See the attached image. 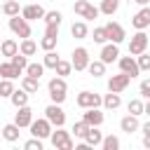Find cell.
<instances>
[{
  "label": "cell",
  "mask_w": 150,
  "mask_h": 150,
  "mask_svg": "<svg viewBox=\"0 0 150 150\" xmlns=\"http://www.w3.org/2000/svg\"><path fill=\"white\" fill-rule=\"evenodd\" d=\"M47 89H49V98H52V103H63L66 101V91H68V84H66V77H61V75H56V77H52L49 82H47Z\"/></svg>",
  "instance_id": "obj_1"
},
{
  "label": "cell",
  "mask_w": 150,
  "mask_h": 150,
  "mask_svg": "<svg viewBox=\"0 0 150 150\" xmlns=\"http://www.w3.org/2000/svg\"><path fill=\"white\" fill-rule=\"evenodd\" d=\"M52 145L56 150H73V138H70V131H66L63 127H56V131H52L49 136Z\"/></svg>",
  "instance_id": "obj_2"
},
{
  "label": "cell",
  "mask_w": 150,
  "mask_h": 150,
  "mask_svg": "<svg viewBox=\"0 0 150 150\" xmlns=\"http://www.w3.org/2000/svg\"><path fill=\"white\" fill-rule=\"evenodd\" d=\"M73 12L75 14H80L82 19H87V21H94L98 14H101V9L98 7H94L91 2H87V0H77L75 5H73Z\"/></svg>",
  "instance_id": "obj_3"
},
{
  "label": "cell",
  "mask_w": 150,
  "mask_h": 150,
  "mask_svg": "<svg viewBox=\"0 0 150 150\" xmlns=\"http://www.w3.org/2000/svg\"><path fill=\"white\" fill-rule=\"evenodd\" d=\"M9 30L14 33V35H19L21 40L23 38H30V23H28V19H23V16H9Z\"/></svg>",
  "instance_id": "obj_4"
},
{
  "label": "cell",
  "mask_w": 150,
  "mask_h": 150,
  "mask_svg": "<svg viewBox=\"0 0 150 150\" xmlns=\"http://www.w3.org/2000/svg\"><path fill=\"white\" fill-rule=\"evenodd\" d=\"M45 117L52 122V127H63L66 124V112H63L61 103H49L45 108Z\"/></svg>",
  "instance_id": "obj_5"
},
{
  "label": "cell",
  "mask_w": 150,
  "mask_h": 150,
  "mask_svg": "<svg viewBox=\"0 0 150 150\" xmlns=\"http://www.w3.org/2000/svg\"><path fill=\"white\" fill-rule=\"evenodd\" d=\"M75 103L84 110V108H98V105H103V98L98 96V94H94V91H80L77 94V98H75Z\"/></svg>",
  "instance_id": "obj_6"
},
{
  "label": "cell",
  "mask_w": 150,
  "mask_h": 150,
  "mask_svg": "<svg viewBox=\"0 0 150 150\" xmlns=\"http://www.w3.org/2000/svg\"><path fill=\"white\" fill-rule=\"evenodd\" d=\"M28 129H30V134H33V136H38V138H42V141L52 136V122H49L47 117H40V120H33Z\"/></svg>",
  "instance_id": "obj_7"
},
{
  "label": "cell",
  "mask_w": 150,
  "mask_h": 150,
  "mask_svg": "<svg viewBox=\"0 0 150 150\" xmlns=\"http://www.w3.org/2000/svg\"><path fill=\"white\" fill-rule=\"evenodd\" d=\"M148 35L143 33V30H136V35L131 38V42H129V54L131 56H138V54H143L145 52V47H148Z\"/></svg>",
  "instance_id": "obj_8"
},
{
  "label": "cell",
  "mask_w": 150,
  "mask_h": 150,
  "mask_svg": "<svg viewBox=\"0 0 150 150\" xmlns=\"http://www.w3.org/2000/svg\"><path fill=\"white\" fill-rule=\"evenodd\" d=\"M131 26H134L136 30H145V28H150V7H148V5H143V7L134 14Z\"/></svg>",
  "instance_id": "obj_9"
},
{
  "label": "cell",
  "mask_w": 150,
  "mask_h": 150,
  "mask_svg": "<svg viewBox=\"0 0 150 150\" xmlns=\"http://www.w3.org/2000/svg\"><path fill=\"white\" fill-rule=\"evenodd\" d=\"M129 82H131V75H127V73L112 75V77L108 80V91H117V94H122V91L129 87Z\"/></svg>",
  "instance_id": "obj_10"
},
{
  "label": "cell",
  "mask_w": 150,
  "mask_h": 150,
  "mask_svg": "<svg viewBox=\"0 0 150 150\" xmlns=\"http://www.w3.org/2000/svg\"><path fill=\"white\" fill-rule=\"evenodd\" d=\"M70 63H73L75 70H87V66H89V52H87L84 47H77V49L73 52Z\"/></svg>",
  "instance_id": "obj_11"
},
{
  "label": "cell",
  "mask_w": 150,
  "mask_h": 150,
  "mask_svg": "<svg viewBox=\"0 0 150 150\" xmlns=\"http://www.w3.org/2000/svg\"><path fill=\"white\" fill-rule=\"evenodd\" d=\"M105 30H108V40H110V42H117V45H120V42L127 38L124 28H122L117 21H108V23H105Z\"/></svg>",
  "instance_id": "obj_12"
},
{
  "label": "cell",
  "mask_w": 150,
  "mask_h": 150,
  "mask_svg": "<svg viewBox=\"0 0 150 150\" xmlns=\"http://www.w3.org/2000/svg\"><path fill=\"white\" fill-rule=\"evenodd\" d=\"M101 61H103L105 66L112 63V61H120V47H117V42L103 45V49H101Z\"/></svg>",
  "instance_id": "obj_13"
},
{
  "label": "cell",
  "mask_w": 150,
  "mask_h": 150,
  "mask_svg": "<svg viewBox=\"0 0 150 150\" xmlns=\"http://www.w3.org/2000/svg\"><path fill=\"white\" fill-rule=\"evenodd\" d=\"M120 70H122V73H127V75H131V80L141 73L138 61H136L134 56H122V59H120Z\"/></svg>",
  "instance_id": "obj_14"
},
{
  "label": "cell",
  "mask_w": 150,
  "mask_h": 150,
  "mask_svg": "<svg viewBox=\"0 0 150 150\" xmlns=\"http://www.w3.org/2000/svg\"><path fill=\"white\" fill-rule=\"evenodd\" d=\"M14 122H16L21 129H23V127H30V122H33V110H30V105H21V108H16Z\"/></svg>",
  "instance_id": "obj_15"
},
{
  "label": "cell",
  "mask_w": 150,
  "mask_h": 150,
  "mask_svg": "<svg viewBox=\"0 0 150 150\" xmlns=\"http://www.w3.org/2000/svg\"><path fill=\"white\" fill-rule=\"evenodd\" d=\"M82 120H84L89 127H101V124H103V112H101L98 108H84Z\"/></svg>",
  "instance_id": "obj_16"
},
{
  "label": "cell",
  "mask_w": 150,
  "mask_h": 150,
  "mask_svg": "<svg viewBox=\"0 0 150 150\" xmlns=\"http://www.w3.org/2000/svg\"><path fill=\"white\" fill-rule=\"evenodd\" d=\"M120 129L124 131V134H134V131H138L141 129V124H138V115H124L122 120H120Z\"/></svg>",
  "instance_id": "obj_17"
},
{
  "label": "cell",
  "mask_w": 150,
  "mask_h": 150,
  "mask_svg": "<svg viewBox=\"0 0 150 150\" xmlns=\"http://www.w3.org/2000/svg\"><path fill=\"white\" fill-rule=\"evenodd\" d=\"M21 16L28 19V21H35V19H45V7L42 5H26L21 9Z\"/></svg>",
  "instance_id": "obj_18"
},
{
  "label": "cell",
  "mask_w": 150,
  "mask_h": 150,
  "mask_svg": "<svg viewBox=\"0 0 150 150\" xmlns=\"http://www.w3.org/2000/svg\"><path fill=\"white\" fill-rule=\"evenodd\" d=\"M87 145H91V148H96V145H101L103 143V134L98 131V127H89V131L84 134V138H82Z\"/></svg>",
  "instance_id": "obj_19"
},
{
  "label": "cell",
  "mask_w": 150,
  "mask_h": 150,
  "mask_svg": "<svg viewBox=\"0 0 150 150\" xmlns=\"http://www.w3.org/2000/svg\"><path fill=\"white\" fill-rule=\"evenodd\" d=\"M28 96H30V94L21 87V89H14V91H12L9 101H12V105H14V108H21V105H28Z\"/></svg>",
  "instance_id": "obj_20"
},
{
  "label": "cell",
  "mask_w": 150,
  "mask_h": 150,
  "mask_svg": "<svg viewBox=\"0 0 150 150\" xmlns=\"http://www.w3.org/2000/svg\"><path fill=\"white\" fill-rule=\"evenodd\" d=\"M19 129H21V127H19L16 122H12V124H5V127H2V138H5V141H9V143L19 141V134H21Z\"/></svg>",
  "instance_id": "obj_21"
},
{
  "label": "cell",
  "mask_w": 150,
  "mask_h": 150,
  "mask_svg": "<svg viewBox=\"0 0 150 150\" xmlns=\"http://www.w3.org/2000/svg\"><path fill=\"white\" fill-rule=\"evenodd\" d=\"M70 35H73V38H77V40H84V38L89 35L87 23H84V21H75V23L70 26Z\"/></svg>",
  "instance_id": "obj_22"
},
{
  "label": "cell",
  "mask_w": 150,
  "mask_h": 150,
  "mask_svg": "<svg viewBox=\"0 0 150 150\" xmlns=\"http://www.w3.org/2000/svg\"><path fill=\"white\" fill-rule=\"evenodd\" d=\"M16 52H19V45H16V40H12V38H7V40L0 45V54H2V56H9V59H12Z\"/></svg>",
  "instance_id": "obj_23"
},
{
  "label": "cell",
  "mask_w": 150,
  "mask_h": 150,
  "mask_svg": "<svg viewBox=\"0 0 150 150\" xmlns=\"http://www.w3.org/2000/svg\"><path fill=\"white\" fill-rule=\"evenodd\" d=\"M0 75H2V77L14 80V77H19V75H21V70H19L12 61H7V63H0Z\"/></svg>",
  "instance_id": "obj_24"
},
{
  "label": "cell",
  "mask_w": 150,
  "mask_h": 150,
  "mask_svg": "<svg viewBox=\"0 0 150 150\" xmlns=\"http://www.w3.org/2000/svg\"><path fill=\"white\" fill-rule=\"evenodd\" d=\"M21 87H23L28 94H35V91L40 89V80H38V77H30V75H23V77H21Z\"/></svg>",
  "instance_id": "obj_25"
},
{
  "label": "cell",
  "mask_w": 150,
  "mask_h": 150,
  "mask_svg": "<svg viewBox=\"0 0 150 150\" xmlns=\"http://www.w3.org/2000/svg\"><path fill=\"white\" fill-rule=\"evenodd\" d=\"M103 105H105L108 110H115V108H120V105H122V98H120V94H117V91H110V94H105V96H103Z\"/></svg>",
  "instance_id": "obj_26"
},
{
  "label": "cell",
  "mask_w": 150,
  "mask_h": 150,
  "mask_svg": "<svg viewBox=\"0 0 150 150\" xmlns=\"http://www.w3.org/2000/svg\"><path fill=\"white\" fill-rule=\"evenodd\" d=\"M101 14H105V16H112L117 9H120V0H101Z\"/></svg>",
  "instance_id": "obj_27"
},
{
  "label": "cell",
  "mask_w": 150,
  "mask_h": 150,
  "mask_svg": "<svg viewBox=\"0 0 150 150\" xmlns=\"http://www.w3.org/2000/svg\"><path fill=\"white\" fill-rule=\"evenodd\" d=\"M19 52H21V54H26V56H33V54L38 52V45H35L30 38H23V40H21V45H19Z\"/></svg>",
  "instance_id": "obj_28"
},
{
  "label": "cell",
  "mask_w": 150,
  "mask_h": 150,
  "mask_svg": "<svg viewBox=\"0 0 150 150\" xmlns=\"http://www.w3.org/2000/svg\"><path fill=\"white\" fill-rule=\"evenodd\" d=\"M87 70H89V75H94V77H101V75H105V63H103L101 59H98V61H89Z\"/></svg>",
  "instance_id": "obj_29"
},
{
  "label": "cell",
  "mask_w": 150,
  "mask_h": 150,
  "mask_svg": "<svg viewBox=\"0 0 150 150\" xmlns=\"http://www.w3.org/2000/svg\"><path fill=\"white\" fill-rule=\"evenodd\" d=\"M61 59H59V54L54 52V49H49V52H45V56H42V63H45V68H56V63H59Z\"/></svg>",
  "instance_id": "obj_30"
},
{
  "label": "cell",
  "mask_w": 150,
  "mask_h": 150,
  "mask_svg": "<svg viewBox=\"0 0 150 150\" xmlns=\"http://www.w3.org/2000/svg\"><path fill=\"white\" fill-rule=\"evenodd\" d=\"M127 110H129L131 115H143V112H145V103H143L141 98H131L129 105H127Z\"/></svg>",
  "instance_id": "obj_31"
},
{
  "label": "cell",
  "mask_w": 150,
  "mask_h": 150,
  "mask_svg": "<svg viewBox=\"0 0 150 150\" xmlns=\"http://www.w3.org/2000/svg\"><path fill=\"white\" fill-rule=\"evenodd\" d=\"M19 12H21L19 0H7V2L2 5V14H7V16H16Z\"/></svg>",
  "instance_id": "obj_32"
},
{
  "label": "cell",
  "mask_w": 150,
  "mask_h": 150,
  "mask_svg": "<svg viewBox=\"0 0 150 150\" xmlns=\"http://www.w3.org/2000/svg\"><path fill=\"white\" fill-rule=\"evenodd\" d=\"M42 73H45V63H28L26 66V75H30V77H42Z\"/></svg>",
  "instance_id": "obj_33"
},
{
  "label": "cell",
  "mask_w": 150,
  "mask_h": 150,
  "mask_svg": "<svg viewBox=\"0 0 150 150\" xmlns=\"http://www.w3.org/2000/svg\"><path fill=\"white\" fill-rule=\"evenodd\" d=\"M12 91H14V82H12L9 77H2V80H0V96L9 98V96H12Z\"/></svg>",
  "instance_id": "obj_34"
},
{
  "label": "cell",
  "mask_w": 150,
  "mask_h": 150,
  "mask_svg": "<svg viewBox=\"0 0 150 150\" xmlns=\"http://www.w3.org/2000/svg\"><path fill=\"white\" fill-rule=\"evenodd\" d=\"M9 61H12V63H14V66H16L21 73H23V70H26V66H28V56H26V54H21V52H16V54H14Z\"/></svg>",
  "instance_id": "obj_35"
},
{
  "label": "cell",
  "mask_w": 150,
  "mask_h": 150,
  "mask_svg": "<svg viewBox=\"0 0 150 150\" xmlns=\"http://www.w3.org/2000/svg\"><path fill=\"white\" fill-rule=\"evenodd\" d=\"M101 148H103V150H117V148H120V138L112 136V134H110V136H103Z\"/></svg>",
  "instance_id": "obj_36"
},
{
  "label": "cell",
  "mask_w": 150,
  "mask_h": 150,
  "mask_svg": "<svg viewBox=\"0 0 150 150\" xmlns=\"http://www.w3.org/2000/svg\"><path fill=\"white\" fill-rule=\"evenodd\" d=\"M70 131H73L77 138H84V134L89 131V124H87L84 120H80V122H75V124H73V129H70Z\"/></svg>",
  "instance_id": "obj_37"
},
{
  "label": "cell",
  "mask_w": 150,
  "mask_h": 150,
  "mask_svg": "<svg viewBox=\"0 0 150 150\" xmlns=\"http://www.w3.org/2000/svg\"><path fill=\"white\" fill-rule=\"evenodd\" d=\"M61 12L59 9H52V12H45V23H56V26H61Z\"/></svg>",
  "instance_id": "obj_38"
},
{
  "label": "cell",
  "mask_w": 150,
  "mask_h": 150,
  "mask_svg": "<svg viewBox=\"0 0 150 150\" xmlns=\"http://www.w3.org/2000/svg\"><path fill=\"white\" fill-rule=\"evenodd\" d=\"M54 70H56V75L66 77V75H70V70H73V63H70V61H59Z\"/></svg>",
  "instance_id": "obj_39"
},
{
  "label": "cell",
  "mask_w": 150,
  "mask_h": 150,
  "mask_svg": "<svg viewBox=\"0 0 150 150\" xmlns=\"http://www.w3.org/2000/svg\"><path fill=\"white\" fill-rule=\"evenodd\" d=\"M105 40H108V30H105V26H98V28H94V42L103 45Z\"/></svg>",
  "instance_id": "obj_40"
},
{
  "label": "cell",
  "mask_w": 150,
  "mask_h": 150,
  "mask_svg": "<svg viewBox=\"0 0 150 150\" xmlns=\"http://www.w3.org/2000/svg\"><path fill=\"white\" fill-rule=\"evenodd\" d=\"M56 40H59V38H49V35H45V38L40 40V47H42L45 52H49V49L56 47Z\"/></svg>",
  "instance_id": "obj_41"
},
{
  "label": "cell",
  "mask_w": 150,
  "mask_h": 150,
  "mask_svg": "<svg viewBox=\"0 0 150 150\" xmlns=\"http://www.w3.org/2000/svg\"><path fill=\"white\" fill-rule=\"evenodd\" d=\"M23 148H26V150H42V138L33 136L30 141H26V143H23Z\"/></svg>",
  "instance_id": "obj_42"
},
{
  "label": "cell",
  "mask_w": 150,
  "mask_h": 150,
  "mask_svg": "<svg viewBox=\"0 0 150 150\" xmlns=\"http://www.w3.org/2000/svg\"><path fill=\"white\" fill-rule=\"evenodd\" d=\"M136 61H138V68H141V70H150V54L143 52V54L136 56Z\"/></svg>",
  "instance_id": "obj_43"
},
{
  "label": "cell",
  "mask_w": 150,
  "mask_h": 150,
  "mask_svg": "<svg viewBox=\"0 0 150 150\" xmlns=\"http://www.w3.org/2000/svg\"><path fill=\"white\" fill-rule=\"evenodd\" d=\"M138 91H141V96H143V98H150V77H148V80H143V82L138 84Z\"/></svg>",
  "instance_id": "obj_44"
},
{
  "label": "cell",
  "mask_w": 150,
  "mask_h": 150,
  "mask_svg": "<svg viewBox=\"0 0 150 150\" xmlns=\"http://www.w3.org/2000/svg\"><path fill=\"white\" fill-rule=\"evenodd\" d=\"M45 35H49V38H59V26H56V23H47Z\"/></svg>",
  "instance_id": "obj_45"
},
{
  "label": "cell",
  "mask_w": 150,
  "mask_h": 150,
  "mask_svg": "<svg viewBox=\"0 0 150 150\" xmlns=\"http://www.w3.org/2000/svg\"><path fill=\"white\" fill-rule=\"evenodd\" d=\"M143 145L150 150V131H148V134H143Z\"/></svg>",
  "instance_id": "obj_46"
},
{
  "label": "cell",
  "mask_w": 150,
  "mask_h": 150,
  "mask_svg": "<svg viewBox=\"0 0 150 150\" xmlns=\"http://www.w3.org/2000/svg\"><path fill=\"white\" fill-rule=\"evenodd\" d=\"M134 2H136V5H141V7H143V5H150V0H134Z\"/></svg>",
  "instance_id": "obj_47"
},
{
  "label": "cell",
  "mask_w": 150,
  "mask_h": 150,
  "mask_svg": "<svg viewBox=\"0 0 150 150\" xmlns=\"http://www.w3.org/2000/svg\"><path fill=\"white\" fill-rule=\"evenodd\" d=\"M145 115H150V98H148V103H145Z\"/></svg>",
  "instance_id": "obj_48"
},
{
  "label": "cell",
  "mask_w": 150,
  "mask_h": 150,
  "mask_svg": "<svg viewBox=\"0 0 150 150\" xmlns=\"http://www.w3.org/2000/svg\"><path fill=\"white\" fill-rule=\"evenodd\" d=\"M0 12H2V5H0Z\"/></svg>",
  "instance_id": "obj_49"
},
{
  "label": "cell",
  "mask_w": 150,
  "mask_h": 150,
  "mask_svg": "<svg viewBox=\"0 0 150 150\" xmlns=\"http://www.w3.org/2000/svg\"><path fill=\"white\" fill-rule=\"evenodd\" d=\"M148 73H150V70H148Z\"/></svg>",
  "instance_id": "obj_50"
},
{
  "label": "cell",
  "mask_w": 150,
  "mask_h": 150,
  "mask_svg": "<svg viewBox=\"0 0 150 150\" xmlns=\"http://www.w3.org/2000/svg\"><path fill=\"white\" fill-rule=\"evenodd\" d=\"M0 56H2V54H0Z\"/></svg>",
  "instance_id": "obj_51"
}]
</instances>
